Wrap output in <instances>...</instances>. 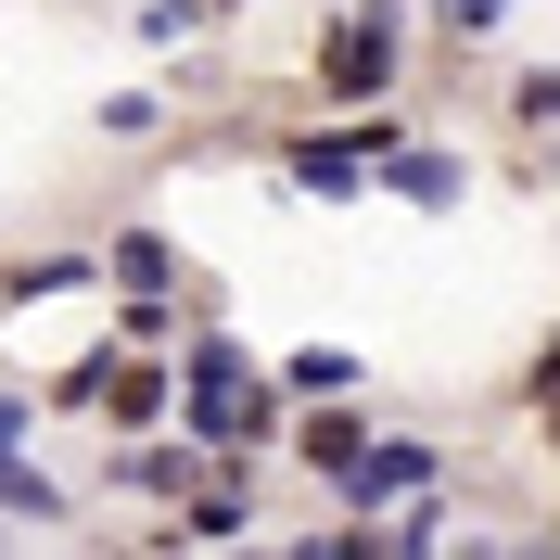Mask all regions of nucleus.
<instances>
[{
    "label": "nucleus",
    "mask_w": 560,
    "mask_h": 560,
    "mask_svg": "<svg viewBox=\"0 0 560 560\" xmlns=\"http://www.w3.org/2000/svg\"><path fill=\"white\" fill-rule=\"evenodd\" d=\"M205 26V0H153V13H140V38H153V51H166V38H191Z\"/></svg>",
    "instance_id": "423d86ee"
},
{
    "label": "nucleus",
    "mask_w": 560,
    "mask_h": 560,
    "mask_svg": "<svg viewBox=\"0 0 560 560\" xmlns=\"http://www.w3.org/2000/svg\"><path fill=\"white\" fill-rule=\"evenodd\" d=\"M433 26H446V38H497V26H510V0H433Z\"/></svg>",
    "instance_id": "7ed1b4c3"
},
{
    "label": "nucleus",
    "mask_w": 560,
    "mask_h": 560,
    "mask_svg": "<svg viewBox=\"0 0 560 560\" xmlns=\"http://www.w3.org/2000/svg\"><path fill=\"white\" fill-rule=\"evenodd\" d=\"M293 383H306V395H345V383H357V357H345V345H318V357H293Z\"/></svg>",
    "instance_id": "39448f33"
},
{
    "label": "nucleus",
    "mask_w": 560,
    "mask_h": 560,
    "mask_svg": "<svg viewBox=\"0 0 560 560\" xmlns=\"http://www.w3.org/2000/svg\"><path fill=\"white\" fill-rule=\"evenodd\" d=\"M128 485H153V497H178V485H191V458H178V446H128Z\"/></svg>",
    "instance_id": "20e7f679"
},
{
    "label": "nucleus",
    "mask_w": 560,
    "mask_h": 560,
    "mask_svg": "<svg viewBox=\"0 0 560 560\" xmlns=\"http://www.w3.org/2000/svg\"><path fill=\"white\" fill-rule=\"evenodd\" d=\"M383 77H395V13L370 0V13L331 26V90H383Z\"/></svg>",
    "instance_id": "f257e3e1"
},
{
    "label": "nucleus",
    "mask_w": 560,
    "mask_h": 560,
    "mask_svg": "<svg viewBox=\"0 0 560 560\" xmlns=\"http://www.w3.org/2000/svg\"><path fill=\"white\" fill-rule=\"evenodd\" d=\"M115 268H128V293H166L178 255H166V230H128V243H115Z\"/></svg>",
    "instance_id": "f03ea898"
}]
</instances>
